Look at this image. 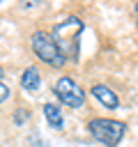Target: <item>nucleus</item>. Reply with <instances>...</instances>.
<instances>
[{"label":"nucleus","mask_w":138,"mask_h":147,"mask_svg":"<svg viewBox=\"0 0 138 147\" xmlns=\"http://www.w3.org/2000/svg\"><path fill=\"white\" fill-rule=\"evenodd\" d=\"M133 9H136V18H138V2H136V7H133ZM136 25H138V21H136Z\"/></svg>","instance_id":"obj_10"},{"label":"nucleus","mask_w":138,"mask_h":147,"mask_svg":"<svg viewBox=\"0 0 138 147\" xmlns=\"http://www.w3.org/2000/svg\"><path fill=\"white\" fill-rule=\"evenodd\" d=\"M30 48H32V53L37 55L39 62H44V64H48V67H53V69H60V67H64V62H67V60L62 57V53L57 51L51 32H46V30H34V32L30 34Z\"/></svg>","instance_id":"obj_3"},{"label":"nucleus","mask_w":138,"mask_h":147,"mask_svg":"<svg viewBox=\"0 0 138 147\" xmlns=\"http://www.w3.org/2000/svg\"><path fill=\"white\" fill-rule=\"evenodd\" d=\"M83 30H85V23L78 16H67L60 23L53 25L51 37H53V41H55V46H57V51L62 53L64 60H74V62L78 60Z\"/></svg>","instance_id":"obj_1"},{"label":"nucleus","mask_w":138,"mask_h":147,"mask_svg":"<svg viewBox=\"0 0 138 147\" xmlns=\"http://www.w3.org/2000/svg\"><path fill=\"white\" fill-rule=\"evenodd\" d=\"M30 108H16L14 110V115H12V119H14V124H18V126H23L25 122H30Z\"/></svg>","instance_id":"obj_8"},{"label":"nucleus","mask_w":138,"mask_h":147,"mask_svg":"<svg viewBox=\"0 0 138 147\" xmlns=\"http://www.w3.org/2000/svg\"><path fill=\"white\" fill-rule=\"evenodd\" d=\"M41 85V74L37 67H25L23 74H21V87L28 90V92H37Z\"/></svg>","instance_id":"obj_6"},{"label":"nucleus","mask_w":138,"mask_h":147,"mask_svg":"<svg viewBox=\"0 0 138 147\" xmlns=\"http://www.w3.org/2000/svg\"><path fill=\"white\" fill-rule=\"evenodd\" d=\"M9 94H12V90H9V85H5V83L0 80V103H5V101L9 99Z\"/></svg>","instance_id":"obj_9"},{"label":"nucleus","mask_w":138,"mask_h":147,"mask_svg":"<svg viewBox=\"0 0 138 147\" xmlns=\"http://www.w3.org/2000/svg\"><path fill=\"white\" fill-rule=\"evenodd\" d=\"M53 94L67 108H83V103H85V92L71 76H60L53 83Z\"/></svg>","instance_id":"obj_4"},{"label":"nucleus","mask_w":138,"mask_h":147,"mask_svg":"<svg viewBox=\"0 0 138 147\" xmlns=\"http://www.w3.org/2000/svg\"><path fill=\"white\" fill-rule=\"evenodd\" d=\"M90 94L103 106V108H108V110H115L117 106H120V96L108 87V85H101V83H97V85H92V90H90Z\"/></svg>","instance_id":"obj_5"},{"label":"nucleus","mask_w":138,"mask_h":147,"mask_svg":"<svg viewBox=\"0 0 138 147\" xmlns=\"http://www.w3.org/2000/svg\"><path fill=\"white\" fill-rule=\"evenodd\" d=\"M44 117L53 129H62L64 126V113L57 103H44Z\"/></svg>","instance_id":"obj_7"},{"label":"nucleus","mask_w":138,"mask_h":147,"mask_svg":"<svg viewBox=\"0 0 138 147\" xmlns=\"http://www.w3.org/2000/svg\"><path fill=\"white\" fill-rule=\"evenodd\" d=\"M2 76H5V69H2V64H0V78H2Z\"/></svg>","instance_id":"obj_11"},{"label":"nucleus","mask_w":138,"mask_h":147,"mask_svg":"<svg viewBox=\"0 0 138 147\" xmlns=\"http://www.w3.org/2000/svg\"><path fill=\"white\" fill-rule=\"evenodd\" d=\"M87 131L94 140H99L106 147H117L126 133V124L110 117H92L87 122Z\"/></svg>","instance_id":"obj_2"}]
</instances>
